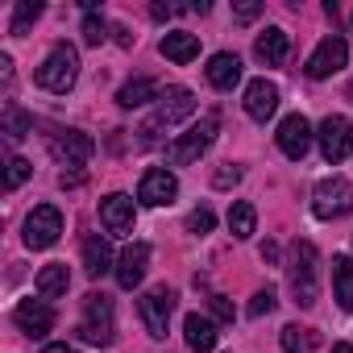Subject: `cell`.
Listing matches in <instances>:
<instances>
[{
	"label": "cell",
	"instance_id": "1",
	"mask_svg": "<svg viewBox=\"0 0 353 353\" xmlns=\"http://www.w3.org/2000/svg\"><path fill=\"white\" fill-rule=\"evenodd\" d=\"M287 279H291L295 303H299V307H312V303H316V295H320V254H316V245H312V241H295V245H291Z\"/></svg>",
	"mask_w": 353,
	"mask_h": 353
},
{
	"label": "cell",
	"instance_id": "2",
	"mask_svg": "<svg viewBox=\"0 0 353 353\" xmlns=\"http://www.w3.org/2000/svg\"><path fill=\"white\" fill-rule=\"evenodd\" d=\"M38 88H46V92H54V96H67L71 88H75V79H79V54H75V46H67V42H59L46 59H42V67H38Z\"/></svg>",
	"mask_w": 353,
	"mask_h": 353
},
{
	"label": "cell",
	"instance_id": "3",
	"mask_svg": "<svg viewBox=\"0 0 353 353\" xmlns=\"http://www.w3.org/2000/svg\"><path fill=\"white\" fill-rule=\"evenodd\" d=\"M216 129H221V117H216V112H204L200 125H192L183 137H174V141L166 145V162H170V166H192V162L216 141Z\"/></svg>",
	"mask_w": 353,
	"mask_h": 353
},
{
	"label": "cell",
	"instance_id": "4",
	"mask_svg": "<svg viewBox=\"0 0 353 353\" xmlns=\"http://www.w3.org/2000/svg\"><path fill=\"white\" fill-rule=\"evenodd\" d=\"M312 212H316L320 221L349 216V212H353V183L341 179V174H328V179H320L316 192H312Z\"/></svg>",
	"mask_w": 353,
	"mask_h": 353
},
{
	"label": "cell",
	"instance_id": "5",
	"mask_svg": "<svg viewBox=\"0 0 353 353\" xmlns=\"http://www.w3.org/2000/svg\"><path fill=\"white\" fill-rule=\"evenodd\" d=\"M83 324L75 328L83 341H92V345H112V332H117V324H112V299L108 295H100V291H92L88 299H83Z\"/></svg>",
	"mask_w": 353,
	"mask_h": 353
},
{
	"label": "cell",
	"instance_id": "6",
	"mask_svg": "<svg viewBox=\"0 0 353 353\" xmlns=\"http://www.w3.org/2000/svg\"><path fill=\"white\" fill-rule=\"evenodd\" d=\"M137 312H141V324H145V332H150L154 341H162V336H166V328H170L174 291H170V287H150V291L137 299Z\"/></svg>",
	"mask_w": 353,
	"mask_h": 353
},
{
	"label": "cell",
	"instance_id": "7",
	"mask_svg": "<svg viewBox=\"0 0 353 353\" xmlns=\"http://www.w3.org/2000/svg\"><path fill=\"white\" fill-rule=\"evenodd\" d=\"M192 112H196V96H192L188 88H166V92L158 96V112H154V121H145L137 133H154L158 125H162V129H170V125L188 121Z\"/></svg>",
	"mask_w": 353,
	"mask_h": 353
},
{
	"label": "cell",
	"instance_id": "8",
	"mask_svg": "<svg viewBox=\"0 0 353 353\" xmlns=\"http://www.w3.org/2000/svg\"><path fill=\"white\" fill-rule=\"evenodd\" d=\"M46 145H50V158L63 162V166H83L96 154V141L83 129H54Z\"/></svg>",
	"mask_w": 353,
	"mask_h": 353
},
{
	"label": "cell",
	"instance_id": "9",
	"mask_svg": "<svg viewBox=\"0 0 353 353\" xmlns=\"http://www.w3.org/2000/svg\"><path fill=\"white\" fill-rule=\"evenodd\" d=\"M59 237H63V212L54 204H38L26 216V245L30 250H50Z\"/></svg>",
	"mask_w": 353,
	"mask_h": 353
},
{
	"label": "cell",
	"instance_id": "10",
	"mask_svg": "<svg viewBox=\"0 0 353 353\" xmlns=\"http://www.w3.org/2000/svg\"><path fill=\"white\" fill-rule=\"evenodd\" d=\"M349 63V46H345V38L341 34H328L316 50H312V59H307V79H328V75H336L341 67Z\"/></svg>",
	"mask_w": 353,
	"mask_h": 353
},
{
	"label": "cell",
	"instance_id": "11",
	"mask_svg": "<svg viewBox=\"0 0 353 353\" xmlns=\"http://www.w3.org/2000/svg\"><path fill=\"white\" fill-rule=\"evenodd\" d=\"M320 154L336 166V162H345L349 158V150H353V125L345 121V117H324L320 121Z\"/></svg>",
	"mask_w": 353,
	"mask_h": 353
},
{
	"label": "cell",
	"instance_id": "12",
	"mask_svg": "<svg viewBox=\"0 0 353 353\" xmlns=\"http://www.w3.org/2000/svg\"><path fill=\"white\" fill-rule=\"evenodd\" d=\"M174 196H179V179H174L166 166H154V170H145V174H141V183H137V200H141L145 208H162V204H170Z\"/></svg>",
	"mask_w": 353,
	"mask_h": 353
},
{
	"label": "cell",
	"instance_id": "13",
	"mask_svg": "<svg viewBox=\"0 0 353 353\" xmlns=\"http://www.w3.org/2000/svg\"><path fill=\"white\" fill-rule=\"evenodd\" d=\"M279 150L291 158V162H299L307 150H312V125H307V117L303 112H291V117H283V125H279Z\"/></svg>",
	"mask_w": 353,
	"mask_h": 353
},
{
	"label": "cell",
	"instance_id": "14",
	"mask_svg": "<svg viewBox=\"0 0 353 353\" xmlns=\"http://www.w3.org/2000/svg\"><path fill=\"white\" fill-rule=\"evenodd\" d=\"M145 266H150V245L145 241H129L117 258V283L125 291H133L141 279H145Z\"/></svg>",
	"mask_w": 353,
	"mask_h": 353
},
{
	"label": "cell",
	"instance_id": "15",
	"mask_svg": "<svg viewBox=\"0 0 353 353\" xmlns=\"http://www.w3.org/2000/svg\"><path fill=\"white\" fill-rule=\"evenodd\" d=\"M100 225H104L108 233H117V237H129V233H133V200L121 196V192L104 196V200H100Z\"/></svg>",
	"mask_w": 353,
	"mask_h": 353
},
{
	"label": "cell",
	"instance_id": "16",
	"mask_svg": "<svg viewBox=\"0 0 353 353\" xmlns=\"http://www.w3.org/2000/svg\"><path fill=\"white\" fill-rule=\"evenodd\" d=\"M13 320H17L21 332H30V336H46V332L54 328V307L42 303V299H21V303L13 307Z\"/></svg>",
	"mask_w": 353,
	"mask_h": 353
},
{
	"label": "cell",
	"instance_id": "17",
	"mask_svg": "<svg viewBox=\"0 0 353 353\" xmlns=\"http://www.w3.org/2000/svg\"><path fill=\"white\" fill-rule=\"evenodd\" d=\"M274 108H279V88H274L270 79H254V83L245 88V112H250L254 121H270Z\"/></svg>",
	"mask_w": 353,
	"mask_h": 353
},
{
	"label": "cell",
	"instance_id": "18",
	"mask_svg": "<svg viewBox=\"0 0 353 353\" xmlns=\"http://www.w3.org/2000/svg\"><path fill=\"white\" fill-rule=\"evenodd\" d=\"M254 54H258L266 67H279V63H287V54H291V38H287V30H279V26H266V30H262V38H258V46H254Z\"/></svg>",
	"mask_w": 353,
	"mask_h": 353
},
{
	"label": "cell",
	"instance_id": "19",
	"mask_svg": "<svg viewBox=\"0 0 353 353\" xmlns=\"http://www.w3.org/2000/svg\"><path fill=\"white\" fill-rule=\"evenodd\" d=\"M208 83L216 88V92H233L237 83H241V59L237 54H212L208 59Z\"/></svg>",
	"mask_w": 353,
	"mask_h": 353
},
{
	"label": "cell",
	"instance_id": "20",
	"mask_svg": "<svg viewBox=\"0 0 353 353\" xmlns=\"http://www.w3.org/2000/svg\"><path fill=\"white\" fill-rule=\"evenodd\" d=\"M183 332H188V349H196V353H212L216 341H221L216 324H212L208 316H200V312H192V316L183 320Z\"/></svg>",
	"mask_w": 353,
	"mask_h": 353
},
{
	"label": "cell",
	"instance_id": "21",
	"mask_svg": "<svg viewBox=\"0 0 353 353\" xmlns=\"http://www.w3.org/2000/svg\"><path fill=\"white\" fill-rule=\"evenodd\" d=\"M158 50H162V59H170V63H179V67H183V63H192V59L200 54V38L188 34V30H174V34L162 38Z\"/></svg>",
	"mask_w": 353,
	"mask_h": 353
},
{
	"label": "cell",
	"instance_id": "22",
	"mask_svg": "<svg viewBox=\"0 0 353 353\" xmlns=\"http://www.w3.org/2000/svg\"><path fill=\"white\" fill-rule=\"evenodd\" d=\"M158 96H162V92H158V83H154L150 75H137V79L121 83L117 104H121V108H141V104H150V100H158Z\"/></svg>",
	"mask_w": 353,
	"mask_h": 353
},
{
	"label": "cell",
	"instance_id": "23",
	"mask_svg": "<svg viewBox=\"0 0 353 353\" xmlns=\"http://www.w3.org/2000/svg\"><path fill=\"white\" fill-rule=\"evenodd\" d=\"M34 287H38V295H42V299H63V295H67V287H71V274H67V266H63V262H50V266H42V270H38Z\"/></svg>",
	"mask_w": 353,
	"mask_h": 353
},
{
	"label": "cell",
	"instance_id": "24",
	"mask_svg": "<svg viewBox=\"0 0 353 353\" xmlns=\"http://www.w3.org/2000/svg\"><path fill=\"white\" fill-rule=\"evenodd\" d=\"M332 295L345 312H353V258H345V254L332 258Z\"/></svg>",
	"mask_w": 353,
	"mask_h": 353
},
{
	"label": "cell",
	"instance_id": "25",
	"mask_svg": "<svg viewBox=\"0 0 353 353\" xmlns=\"http://www.w3.org/2000/svg\"><path fill=\"white\" fill-rule=\"evenodd\" d=\"M83 266H88L92 279H100V274L112 270V250H108L104 237H88V241H83Z\"/></svg>",
	"mask_w": 353,
	"mask_h": 353
},
{
	"label": "cell",
	"instance_id": "26",
	"mask_svg": "<svg viewBox=\"0 0 353 353\" xmlns=\"http://www.w3.org/2000/svg\"><path fill=\"white\" fill-rule=\"evenodd\" d=\"M254 229H258V212H254V204H233L229 208V233L237 237V241H245V237H254Z\"/></svg>",
	"mask_w": 353,
	"mask_h": 353
},
{
	"label": "cell",
	"instance_id": "27",
	"mask_svg": "<svg viewBox=\"0 0 353 353\" xmlns=\"http://www.w3.org/2000/svg\"><path fill=\"white\" fill-rule=\"evenodd\" d=\"M42 17V5H38V0H21V5L13 9V21H9V34L13 38H26L30 34V26Z\"/></svg>",
	"mask_w": 353,
	"mask_h": 353
},
{
	"label": "cell",
	"instance_id": "28",
	"mask_svg": "<svg viewBox=\"0 0 353 353\" xmlns=\"http://www.w3.org/2000/svg\"><path fill=\"white\" fill-rule=\"evenodd\" d=\"M30 129H34V121H30L17 104H5V133H9V141H21Z\"/></svg>",
	"mask_w": 353,
	"mask_h": 353
},
{
	"label": "cell",
	"instance_id": "29",
	"mask_svg": "<svg viewBox=\"0 0 353 353\" xmlns=\"http://www.w3.org/2000/svg\"><path fill=\"white\" fill-rule=\"evenodd\" d=\"M279 341H283V353H312V332L299 324H287Z\"/></svg>",
	"mask_w": 353,
	"mask_h": 353
},
{
	"label": "cell",
	"instance_id": "30",
	"mask_svg": "<svg viewBox=\"0 0 353 353\" xmlns=\"http://www.w3.org/2000/svg\"><path fill=\"white\" fill-rule=\"evenodd\" d=\"M104 38H108V26H104V17L88 13V17H83V42H88V46H100Z\"/></svg>",
	"mask_w": 353,
	"mask_h": 353
},
{
	"label": "cell",
	"instance_id": "31",
	"mask_svg": "<svg viewBox=\"0 0 353 353\" xmlns=\"http://www.w3.org/2000/svg\"><path fill=\"white\" fill-rule=\"evenodd\" d=\"M30 174H34V166H30L26 158H9V179H5V188H9V192H17V188L30 179Z\"/></svg>",
	"mask_w": 353,
	"mask_h": 353
},
{
	"label": "cell",
	"instance_id": "32",
	"mask_svg": "<svg viewBox=\"0 0 353 353\" xmlns=\"http://www.w3.org/2000/svg\"><path fill=\"white\" fill-rule=\"evenodd\" d=\"M274 303H279L274 287H262V291L250 299V316H270V312H274Z\"/></svg>",
	"mask_w": 353,
	"mask_h": 353
},
{
	"label": "cell",
	"instance_id": "33",
	"mask_svg": "<svg viewBox=\"0 0 353 353\" xmlns=\"http://www.w3.org/2000/svg\"><path fill=\"white\" fill-rule=\"evenodd\" d=\"M212 225H216V216H212V208H196L192 216H188V233H212Z\"/></svg>",
	"mask_w": 353,
	"mask_h": 353
},
{
	"label": "cell",
	"instance_id": "34",
	"mask_svg": "<svg viewBox=\"0 0 353 353\" xmlns=\"http://www.w3.org/2000/svg\"><path fill=\"white\" fill-rule=\"evenodd\" d=\"M237 183H241V166H233V162H225V166L212 174V188H221V192H225V188H237Z\"/></svg>",
	"mask_w": 353,
	"mask_h": 353
},
{
	"label": "cell",
	"instance_id": "35",
	"mask_svg": "<svg viewBox=\"0 0 353 353\" xmlns=\"http://www.w3.org/2000/svg\"><path fill=\"white\" fill-rule=\"evenodd\" d=\"M208 303H212V312H216V320H225V324L233 320V303H229L225 295H208Z\"/></svg>",
	"mask_w": 353,
	"mask_h": 353
},
{
	"label": "cell",
	"instance_id": "36",
	"mask_svg": "<svg viewBox=\"0 0 353 353\" xmlns=\"http://www.w3.org/2000/svg\"><path fill=\"white\" fill-rule=\"evenodd\" d=\"M258 13H262V5H237V9H233V17H237L241 26H245V21H254Z\"/></svg>",
	"mask_w": 353,
	"mask_h": 353
},
{
	"label": "cell",
	"instance_id": "37",
	"mask_svg": "<svg viewBox=\"0 0 353 353\" xmlns=\"http://www.w3.org/2000/svg\"><path fill=\"white\" fill-rule=\"evenodd\" d=\"M174 13H179L174 5H150V17H154V21H170Z\"/></svg>",
	"mask_w": 353,
	"mask_h": 353
},
{
	"label": "cell",
	"instance_id": "38",
	"mask_svg": "<svg viewBox=\"0 0 353 353\" xmlns=\"http://www.w3.org/2000/svg\"><path fill=\"white\" fill-rule=\"evenodd\" d=\"M59 183H63V188H79V183H83V170H71V174L63 170V179H59Z\"/></svg>",
	"mask_w": 353,
	"mask_h": 353
},
{
	"label": "cell",
	"instance_id": "39",
	"mask_svg": "<svg viewBox=\"0 0 353 353\" xmlns=\"http://www.w3.org/2000/svg\"><path fill=\"white\" fill-rule=\"evenodd\" d=\"M0 79H5V83L13 79V59L9 54H0Z\"/></svg>",
	"mask_w": 353,
	"mask_h": 353
},
{
	"label": "cell",
	"instance_id": "40",
	"mask_svg": "<svg viewBox=\"0 0 353 353\" xmlns=\"http://www.w3.org/2000/svg\"><path fill=\"white\" fill-rule=\"evenodd\" d=\"M262 262H279V245H274V241L262 245Z\"/></svg>",
	"mask_w": 353,
	"mask_h": 353
},
{
	"label": "cell",
	"instance_id": "41",
	"mask_svg": "<svg viewBox=\"0 0 353 353\" xmlns=\"http://www.w3.org/2000/svg\"><path fill=\"white\" fill-rule=\"evenodd\" d=\"M112 34H117V42H121V46H133V34H129V30H125V26H117V30H112Z\"/></svg>",
	"mask_w": 353,
	"mask_h": 353
},
{
	"label": "cell",
	"instance_id": "42",
	"mask_svg": "<svg viewBox=\"0 0 353 353\" xmlns=\"http://www.w3.org/2000/svg\"><path fill=\"white\" fill-rule=\"evenodd\" d=\"M42 353H79V349H75V345H46Z\"/></svg>",
	"mask_w": 353,
	"mask_h": 353
},
{
	"label": "cell",
	"instance_id": "43",
	"mask_svg": "<svg viewBox=\"0 0 353 353\" xmlns=\"http://www.w3.org/2000/svg\"><path fill=\"white\" fill-rule=\"evenodd\" d=\"M332 353H353V345H345V341H341V345H332Z\"/></svg>",
	"mask_w": 353,
	"mask_h": 353
},
{
	"label": "cell",
	"instance_id": "44",
	"mask_svg": "<svg viewBox=\"0 0 353 353\" xmlns=\"http://www.w3.org/2000/svg\"><path fill=\"white\" fill-rule=\"evenodd\" d=\"M349 100H353V83H349Z\"/></svg>",
	"mask_w": 353,
	"mask_h": 353
}]
</instances>
